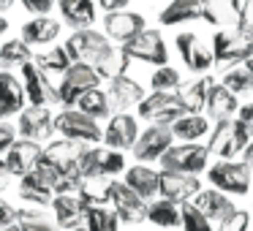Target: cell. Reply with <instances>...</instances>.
Instances as JSON below:
<instances>
[{
  "label": "cell",
  "instance_id": "1",
  "mask_svg": "<svg viewBox=\"0 0 253 231\" xmlns=\"http://www.w3.org/2000/svg\"><path fill=\"white\" fill-rule=\"evenodd\" d=\"M101 204H112V212L120 218V223H144L147 220V204L142 196L131 191L126 182H117V180H109L104 188V196H101Z\"/></svg>",
  "mask_w": 253,
  "mask_h": 231
},
{
  "label": "cell",
  "instance_id": "2",
  "mask_svg": "<svg viewBox=\"0 0 253 231\" xmlns=\"http://www.w3.org/2000/svg\"><path fill=\"white\" fill-rule=\"evenodd\" d=\"M251 142V133L242 128V122L237 120H220L215 122V128L210 131V142L204 144L210 155H218L220 160H234L237 155H242V150Z\"/></svg>",
  "mask_w": 253,
  "mask_h": 231
},
{
  "label": "cell",
  "instance_id": "3",
  "mask_svg": "<svg viewBox=\"0 0 253 231\" xmlns=\"http://www.w3.org/2000/svg\"><path fill=\"white\" fill-rule=\"evenodd\" d=\"M95 204V196L90 193V188L84 185V191L79 193H63V196H55L52 198V218H55L57 229L60 231H71L77 226L84 223V215L87 209Z\"/></svg>",
  "mask_w": 253,
  "mask_h": 231
},
{
  "label": "cell",
  "instance_id": "4",
  "mask_svg": "<svg viewBox=\"0 0 253 231\" xmlns=\"http://www.w3.org/2000/svg\"><path fill=\"white\" fill-rule=\"evenodd\" d=\"M93 87H101V77L95 74V68L87 63H71L68 71L63 74L60 84H57V104L63 109H74L79 95Z\"/></svg>",
  "mask_w": 253,
  "mask_h": 231
},
{
  "label": "cell",
  "instance_id": "5",
  "mask_svg": "<svg viewBox=\"0 0 253 231\" xmlns=\"http://www.w3.org/2000/svg\"><path fill=\"white\" fill-rule=\"evenodd\" d=\"M207 147L196 142H182L171 144L164 155H161V169L164 171H177V174H202L207 169Z\"/></svg>",
  "mask_w": 253,
  "mask_h": 231
},
{
  "label": "cell",
  "instance_id": "6",
  "mask_svg": "<svg viewBox=\"0 0 253 231\" xmlns=\"http://www.w3.org/2000/svg\"><path fill=\"white\" fill-rule=\"evenodd\" d=\"M212 57L220 66H234L253 57V38L242 36L237 28H223L212 36Z\"/></svg>",
  "mask_w": 253,
  "mask_h": 231
},
{
  "label": "cell",
  "instance_id": "7",
  "mask_svg": "<svg viewBox=\"0 0 253 231\" xmlns=\"http://www.w3.org/2000/svg\"><path fill=\"white\" fill-rule=\"evenodd\" d=\"M215 191L231 193V196H245L251 191V169L242 160H218L207 171Z\"/></svg>",
  "mask_w": 253,
  "mask_h": 231
},
{
  "label": "cell",
  "instance_id": "8",
  "mask_svg": "<svg viewBox=\"0 0 253 231\" xmlns=\"http://www.w3.org/2000/svg\"><path fill=\"white\" fill-rule=\"evenodd\" d=\"M55 133H60L63 139L82 144H98L104 139V128L95 120H90L87 115H82L79 109H66L55 117Z\"/></svg>",
  "mask_w": 253,
  "mask_h": 231
},
{
  "label": "cell",
  "instance_id": "9",
  "mask_svg": "<svg viewBox=\"0 0 253 231\" xmlns=\"http://www.w3.org/2000/svg\"><path fill=\"white\" fill-rule=\"evenodd\" d=\"M182 115H188V112H185V106H182L177 93H155L153 90L139 104V117L153 122V125H171Z\"/></svg>",
  "mask_w": 253,
  "mask_h": 231
},
{
  "label": "cell",
  "instance_id": "10",
  "mask_svg": "<svg viewBox=\"0 0 253 231\" xmlns=\"http://www.w3.org/2000/svg\"><path fill=\"white\" fill-rule=\"evenodd\" d=\"M126 49V55L131 60L139 63H150V66H169V52H166V41L161 36V30H150L144 28L136 38H131L128 44H120Z\"/></svg>",
  "mask_w": 253,
  "mask_h": 231
},
{
  "label": "cell",
  "instance_id": "11",
  "mask_svg": "<svg viewBox=\"0 0 253 231\" xmlns=\"http://www.w3.org/2000/svg\"><path fill=\"white\" fill-rule=\"evenodd\" d=\"M109 44L112 41L106 38L104 33L87 28V30H74V33L68 36V41L63 44V49L68 52L71 63H87V66H93Z\"/></svg>",
  "mask_w": 253,
  "mask_h": 231
},
{
  "label": "cell",
  "instance_id": "12",
  "mask_svg": "<svg viewBox=\"0 0 253 231\" xmlns=\"http://www.w3.org/2000/svg\"><path fill=\"white\" fill-rule=\"evenodd\" d=\"M17 133L19 139H28V142H49L52 133H55V115H52L49 106H28V109L19 112L17 120Z\"/></svg>",
  "mask_w": 253,
  "mask_h": 231
},
{
  "label": "cell",
  "instance_id": "13",
  "mask_svg": "<svg viewBox=\"0 0 253 231\" xmlns=\"http://www.w3.org/2000/svg\"><path fill=\"white\" fill-rule=\"evenodd\" d=\"M22 74H19V79H22V90H25V101H28L30 106H52L57 104V87L49 82V77L46 74H41L39 68H36V63H25Z\"/></svg>",
  "mask_w": 253,
  "mask_h": 231
},
{
  "label": "cell",
  "instance_id": "14",
  "mask_svg": "<svg viewBox=\"0 0 253 231\" xmlns=\"http://www.w3.org/2000/svg\"><path fill=\"white\" fill-rule=\"evenodd\" d=\"M174 144V133L169 125H150L139 131V139L133 144V158L139 163H150V160H161V155Z\"/></svg>",
  "mask_w": 253,
  "mask_h": 231
},
{
  "label": "cell",
  "instance_id": "15",
  "mask_svg": "<svg viewBox=\"0 0 253 231\" xmlns=\"http://www.w3.org/2000/svg\"><path fill=\"white\" fill-rule=\"evenodd\" d=\"M202 191V182L196 174H177V171H161V185L158 196L166 198L171 204H188L193 201V196Z\"/></svg>",
  "mask_w": 253,
  "mask_h": 231
},
{
  "label": "cell",
  "instance_id": "16",
  "mask_svg": "<svg viewBox=\"0 0 253 231\" xmlns=\"http://www.w3.org/2000/svg\"><path fill=\"white\" fill-rule=\"evenodd\" d=\"M139 139V122L133 115H128V112H117V115L109 117V122H106L104 128V139L101 142L106 144L109 150H131L133 144H136Z\"/></svg>",
  "mask_w": 253,
  "mask_h": 231
},
{
  "label": "cell",
  "instance_id": "17",
  "mask_svg": "<svg viewBox=\"0 0 253 231\" xmlns=\"http://www.w3.org/2000/svg\"><path fill=\"white\" fill-rule=\"evenodd\" d=\"M144 28H147V25H144L142 14L128 11V8H123V11H109L104 17V36L109 41H117V44H128V41L136 38Z\"/></svg>",
  "mask_w": 253,
  "mask_h": 231
},
{
  "label": "cell",
  "instance_id": "18",
  "mask_svg": "<svg viewBox=\"0 0 253 231\" xmlns=\"http://www.w3.org/2000/svg\"><path fill=\"white\" fill-rule=\"evenodd\" d=\"M177 52H180L182 63L188 66V71H193V74H204L215 66L212 49L204 46L196 33H180L177 36Z\"/></svg>",
  "mask_w": 253,
  "mask_h": 231
},
{
  "label": "cell",
  "instance_id": "19",
  "mask_svg": "<svg viewBox=\"0 0 253 231\" xmlns=\"http://www.w3.org/2000/svg\"><path fill=\"white\" fill-rule=\"evenodd\" d=\"M41 153H44V147H41L39 142L17 139V142L11 144V150L3 155V163H6V169H8V174H11V177H25L28 171L36 169Z\"/></svg>",
  "mask_w": 253,
  "mask_h": 231
},
{
  "label": "cell",
  "instance_id": "20",
  "mask_svg": "<svg viewBox=\"0 0 253 231\" xmlns=\"http://www.w3.org/2000/svg\"><path fill=\"white\" fill-rule=\"evenodd\" d=\"M84 147H87V144L71 142V139H63L60 136V139H49L41 155H44L49 163H55L60 171H66V174H77V160H79V155H82Z\"/></svg>",
  "mask_w": 253,
  "mask_h": 231
},
{
  "label": "cell",
  "instance_id": "21",
  "mask_svg": "<svg viewBox=\"0 0 253 231\" xmlns=\"http://www.w3.org/2000/svg\"><path fill=\"white\" fill-rule=\"evenodd\" d=\"M204 112H207L210 120L220 122V120H234L237 112H240V104H237V95L231 93L223 84H210L207 90V104H204Z\"/></svg>",
  "mask_w": 253,
  "mask_h": 231
},
{
  "label": "cell",
  "instance_id": "22",
  "mask_svg": "<svg viewBox=\"0 0 253 231\" xmlns=\"http://www.w3.org/2000/svg\"><path fill=\"white\" fill-rule=\"evenodd\" d=\"M193 207L199 209V212L204 215V218L210 220V223H212V220H223L226 215H231L234 212V201H231L229 196H226V193H220V191H215V188H207V191H199L196 196H193Z\"/></svg>",
  "mask_w": 253,
  "mask_h": 231
},
{
  "label": "cell",
  "instance_id": "23",
  "mask_svg": "<svg viewBox=\"0 0 253 231\" xmlns=\"http://www.w3.org/2000/svg\"><path fill=\"white\" fill-rule=\"evenodd\" d=\"M25 109V90L22 79L11 71H0V120L11 115H19Z\"/></svg>",
  "mask_w": 253,
  "mask_h": 231
},
{
  "label": "cell",
  "instance_id": "24",
  "mask_svg": "<svg viewBox=\"0 0 253 231\" xmlns=\"http://www.w3.org/2000/svg\"><path fill=\"white\" fill-rule=\"evenodd\" d=\"M106 95H109V104L115 106V109H128V106H139L144 98V87L136 82V79H131L126 74V77H117L109 82V87H106Z\"/></svg>",
  "mask_w": 253,
  "mask_h": 231
},
{
  "label": "cell",
  "instance_id": "25",
  "mask_svg": "<svg viewBox=\"0 0 253 231\" xmlns=\"http://www.w3.org/2000/svg\"><path fill=\"white\" fill-rule=\"evenodd\" d=\"M128 66H131V57L126 55V49H123L120 44H109L104 52H101V57L93 63L95 74L101 77V82H112V79L117 77H126L128 74Z\"/></svg>",
  "mask_w": 253,
  "mask_h": 231
},
{
  "label": "cell",
  "instance_id": "26",
  "mask_svg": "<svg viewBox=\"0 0 253 231\" xmlns=\"http://www.w3.org/2000/svg\"><path fill=\"white\" fill-rule=\"evenodd\" d=\"M57 8L71 30H87L95 22V0H57Z\"/></svg>",
  "mask_w": 253,
  "mask_h": 231
},
{
  "label": "cell",
  "instance_id": "27",
  "mask_svg": "<svg viewBox=\"0 0 253 231\" xmlns=\"http://www.w3.org/2000/svg\"><path fill=\"white\" fill-rule=\"evenodd\" d=\"M126 182L136 196H142L144 201H150L153 196H158V185H161V171L150 169L147 163H136L131 169H126Z\"/></svg>",
  "mask_w": 253,
  "mask_h": 231
},
{
  "label": "cell",
  "instance_id": "28",
  "mask_svg": "<svg viewBox=\"0 0 253 231\" xmlns=\"http://www.w3.org/2000/svg\"><path fill=\"white\" fill-rule=\"evenodd\" d=\"M60 30H63V22H57V19L52 17H33L30 22L22 25V41L28 46H46L52 44V41L60 38Z\"/></svg>",
  "mask_w": 253,
  "mask_h": 231
},
{
  "label": "cell",
  "instance_id": "29",
  "mask_svg": "<svg viewBox=\"0 0 253 231\" xmlns=\"http://www.w3.org/2000/svg\"><path fill=\"white\" fill-rule=\"evenodd\" d=\"M202 17H204L202 0H171L169 6L158 14V22L171 28V25L193 22V19H202Z\"/></svg>",
  "mask_w": 253,
  "mask_h": 231
},
{
  "label": "cell",
  "instance_id": "30",
  "mask_svg": "<svg viewBox=\"0 0 253 231\" xmlns=\"http://www.w3.org/2000/svg\"><path fill=\"white\" fill-rule=\"evenodd\" d=\"M240 6H242V0H202V8H204L202 19L210 22V25L231 28V25H237Z\"/></svg>",
  "mask_w": 253,
  "mask_h": 231
},
{
  "label": "cell",
  "instance_id": "31",
  "mask_svg": "<svg viewBox=\"0 0 253 231\" xmlns=\"http://www.w3.org/2000/svg\"><path fill=\"white\" fill-rule=\"evenodd\" d=\"M19 198L28 204H36V207H49L55 193L36 171H28L25 177H19Z\"/></svg>",
  "mask_w": 253,
  "mask_h": 231
},
{
  "label": "cell",
  "instance_id": "32",
  "mask_svg": "<svg viewBox=\"0 0 253 231\" xmlns=\"http://www.w3.org/2000/svg\"><path fill=\"white\" fill-rule=\"evenodd\" d=\"M74 109H79L82 115H87L90 120H109L112 117V104H109V95L104 93L101 87H93L87 93L79 95V101L74 104Z\"/></svg>",
  "mask_w": 253,
  "mask_h": 231
},
{
  "label": "cell",
  "instance_id": "33",
  "mask_svg": "<svg viewBox=\"0 0 253 231\" xmlns=\"http://www.w3.org/2000/svg\"><path fill=\"white\" fill-rule=\"evenodd\" d=\"M210 84H212V79H210V77H202V79H196V82L180 84V87L174 90V93L180 95V101H182V106H185L188 115H199V112L204 109Z\"/></svg>",
  "mask_w": 253,
  "mask_h": 231
},
{
  "label": "cell",
  "instance_id": "34",
  "mask_svg": "<svg viewBox=\"0 0 253 231\" xmlns=\"http://www.w3.org/2000/svg\"><path fill=\"white\" fill-rule=\"evenodd\" d=\"M169 128L174 133V139H180V142H199L202 136L210 133V120L204 115H182Z\"/></svg>",
  "mask_w": 253,
  "mask_h": 231
},
{
  "label": "cell",
  "instance_id": "35",
  "mask_svg": "<svg viewBox=\"0 0 253 231\" xmlns=\"http://www.w3.org/2000/svg\"><path fill=\"white\" fill-rule=\"evenodd\" d=\"M147 220L161 229H177L182 226V212H180V204H171L166 198H158V201H150L147 204Z\"/></svg>",
  "mask_w": 253,
  "mask_h": 231
},
{
  "label": "cell",
  "instance_id": "36",
  "mask_svg": "<svg viewBox=\"0 0 253 231\" xmlns=\"http://www.w3.org/2000/svg\"><path fill=\"white\" fill-rule=\"evenodd\" d=\"M33 63L36 68H39L41 74H46V77H55V74H66L68 66H71V57H68V52L60 46H52V49L41 52V55H33Z\"/></svg>",
  "mask_w": 253,
  "mask_h": 231
},
{
  "label": "cell",
  "instance_id": "37",
  "mask_svg": "<svg viewBox=\"0 0 253 231\" xmlns=\"http://www.w3.org/2000/svg\"><path fill=\"white\" fill-rule=\"evenodd\" d=\"M30 60H33V52H30V46L22 38H11L0 46V68L3 71H8L14 66H25Z\"/></svg>",
  "mask_w": 253,
  "mask_h": 231
},
{
  "label": "cell",
  "instance_id": "38",
  "mask_svg": "<svg viewBox=\"0 0 253 231\" xmlns=\"http://www.w3.org/2000/svg\"><path fill=\"white\" fill-rule=\"evenodd\" d=\"M84 229L87 231H120V218L104 204H93L84 215Z\"/></svg>",
  "mask_w": 253,
  "mask_h": 231
},
{
  "label": "cell",
  "instance_id": "39",
  "mask_svg": "<svg viewBox=\"0 0 253 231\" xmlns=\"http://www.w3.org/2000/svg\"><path fill=\"white\" fill-rule=\"evenodd\" d=\"M17 226L19 231H60L55 218H46L41 209H17Z\"/></svg>",
  "mask_w": 253,
  "mask_h": 231
},
{
  "label": "cell",
  "instance_id": "40",
  "mask_svg": "<svg viewBox=\"0 0 253 231\" xmlns=\"http://www.w3.org/2000/svg\"><path fill=\"white\" fill-rule=\"evenodd\" d=\"M180 84H182V77H180V71L171 68V66L155 68L153 77H150V87H153L155 93H174Z\"/></svg>",
  "mask_w": 253,
  "mask_h": 231
},
{
  "label": "cell",
  "instance_id": "41",
  "mask_svg": "<svg viewBox=\"0 0 253 231\" xmlns=\"http://www.w3.org/2000/svg\"><path fill=\"white\" fill-rule=\"evenodd\" d=\"M223 87H229L231 93H251L253 90V74L248 71L245 68V63H242V66H237V68H231V71H226L223 74Z\"/></svg>",
  "mask_w": 253,
  "mask_h": 231
},
{
  "label": "cell",
  "instance_id": "42",
  "mask_svg": "<svg viewBox=\"0 0 253 231\" xmlns=\"http://www.w3.org/2000/svg\"><path fill=\"white\" fill-rule=\"evenodd\" d=\"M123 171H126V155H123L120 150L104 147V153H101V177L109 180V177L123 174Z\"/></svg>",
  "mask_w": 253,
  "mask_h": 231
},
{
  "label": "cell",
  "instance_id": "43",
  "mask_svg": "<svg viewBox=\"0 0 253 231\" xmlns=\"http://www.w3.org/2000/svg\"><path fill=\"white\" fill-rule=\"evenodd\" d=\"M180 212H182V231H215L212 226H210V220L204 218V215L199 212L191 201L182 204Z\"/></svg>",
  "mask_w": 253,
  "mask_h": 231
},
{
  "label": "cell",
  "instance_id": "44",
  "mask_svg": "<svg viewBox=\"0 0 253 231\" xmlns=\"http://www.w3.org/2000/svg\"><path fill=\"white\" fill-rule=\"evenodd\" d=\"M218 231H251V212L248 209H234L218 223Z\"/></svg>",
  "mask_w": 253,
  "mask_h": 231
},
{
  "label": "cell",
  "instance_id": "45",
  "mask_svg": "<svg viewBox=\"0 0 253 231\" xmlns=\"http://www.w3.org/2000/svg\"><path fill=\"white\" fill-rule=\"evenodd\" d=\"M237 30L248 38H253V0H242L240 17H237Z\"/></svg>",
  "mask_w": 253,
  "mask_h": 231
},
{
  "label": "cell",
  "instance_id": "46",
  "mask_svg": "<svg viewBox=\"0 0 253 231\" xmlns=\"http://www.w3.org/2000/svg\"><path fill=\"white\" fill-rule=\"evenodd\" d=\"M19 139V133H17V125H11V122H6V120H0V158L11 150V144Z\"/></svg>",
  "mask_w": 253,
  "mask_h": 231
},
{
  "label": "cell",
  "instance_id": "47",
  "mask_svg": "<svg viewBox=\"0 0 253 231\" xmlns=\"http://www.w3.org/2000/svg\"><path fill=\"white\" fill-rule=\"evenodd\" d=\"M25 6V11H30L33 17H49V11L57 6V0H19Z\"/></svg>",
  "mask_w": 253,
  "mask_h": 231
},
{
  "label": "cell",
  "instance_id": "48",
  "mask_svg": "<svg viewBox=\"0 0 253 231\" xmlns=\"http://www.w3.org/2000/svg\"><path fill=\"white\" fill-rule=\"evenodd\" d=\"M11 223H17V209L0 196V229H3V226H11Z\"/></svg>",
  "mask_w": 253,
  "mask_h": 231
},
{
  "label": "cell",
  "instance_id": "49",
  "mask_svg": "<svg viewBox=\"0 0 253 231\" xmlns=\"http://www.w3.org/2000/svg\"><path fill=\"white\" fill-rule=\"evenodd\" d=\"M237 120L242 122V128H245V131L251 133V139H253V104L240 106V112H237Z\"/></svg>",
  "mask_w": 253,
  "mask_h": 231
},
{
  "label": "cell",
  "instance_id": "50",
  "mask_svg": "<svg viewBox=\"0 0 253 231\" xmlns=\"http://www.w3.org/2000/svg\"><path fill=\"white\" fill-rule=\"evenodd\" d=\"M95 3H98L106 14H109V11H123V8H128V3H131V0H95Z\"/></svg>",
  "mask_w": 253,
  "mask_h": 231
},
{
  "label": "cell",
  "instance_id": "51",
  "mask_svg": "<svg viewBox=\"0 0 253 231\" xmlns=\"http://www.w3.org/2000/svg\"><path fill=\"white\" fill-rule=\"evenodd\" d=\"M242 163H245L248 169L253 171V139H251V142H248V147L242 150Z\"/></svg>",
  "mask_w": 253,
  "mask_h": 231
},
{
  "label": "cell",
  "instance_id": "52",
  "mask_svg": "<svg viewBox=\"0 0 253 231\" xmlns=\"http://www.w3.org/2000/svg\"><path fill=\"white\" fill-rule=\"evenodd\" d=\"M8 182H11V174H8L6 163H3V158H0V191H6Z\"/></svg>",
  "mask_w": 253,
  "mask_h": 231
},
{
  "label": "cell",
  "instance_id": "53",
  "mask_svg": "<svg viewBox=\"0 0 253 231\" xmlns=\"http://www.w3.org/2000/svg\"><path fill=\"white\" fill-rule=\"evenodd\" d=\"M6 33H8V19L3 17V14H0V38H3Z\"/></svg>",
  "mask_w": 253,
  "mask_h": 231
},
{
  "label": "cell",
  "instance_id": "54",
  "mask_svg": "<svg viewBox=\"0 0 253 231\" xmlns=\"http://www.w3.org/2000/svg\"><path fill=\"white\" fill-rule=\"evenodd\" d=\"M14 3H17V0H0V14H3V11H8V8L14 6Z\"/></svg>",
  "mask_w": 253,
  "mask_h": 231
},
{
  "label": "cell",
  "instance_id": "55",
  "mask_svg": "<svg viewBox=\"0 0 253 231\" xmlns=\"http://www.w3.org/2000/svg\"><path fill=\"white\" fill-rule=\"evenodd\" d=\"M0 231H19V226H17V223H11V226H3Z\"/></svg>",
  "mask_w": 253,
  "mask_h": 231
},
{
  "label": "cell",
  "instance_id": "56",
  "mask_svg": "<svg viewBox=\"0 0 253 231\" xmlns=\"http://www.w3.org/2000/svg\"><path fill=\"white\" fill-rule=\"evenodd\" d=\"M245 68H248V71L253 74V57H251V60H245Z\"/></svg>",
  "mask_w": 253,
  "mask_h": 231
},
{
  "label": "cell",
  "instance_id": "57",
  "mask_svg": "<svg viewBox=\"0 0 253 231\" xmlns=\"http://www.w3.org/2000/svg\"><path fill=\"white\" fill-rule=\"evenodd\" d=\"M71 231H87V229H84V226H77V229H71Z\"/></svg>",
  "mask_w": 253,
  "mask_h": 231
}]
</instances>
